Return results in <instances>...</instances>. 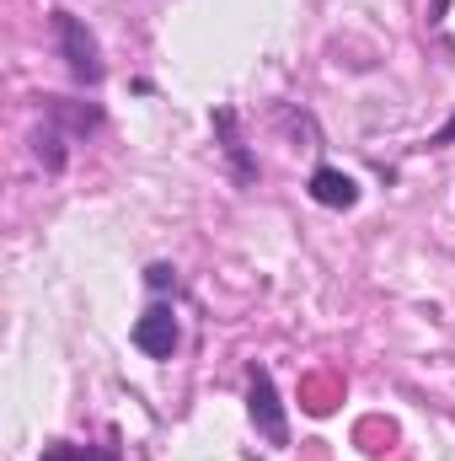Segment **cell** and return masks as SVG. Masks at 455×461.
Here are the masks:
<instances>
[{"label":"cell","mask_w":455,"mask_h":461,"mask_svg":"<svg viewBox=\"0 0 455 461\" xmlns=\"http://www.w3.org/2000/svg\"><path fill=\"white\" fill-rule=\"evenodd\" d=\"M54 38H59V54H65V65H70V76L81 81V86H97L103 81V43L92 38V27L81 22V16H70V11H54Z\"/></svg>","instance_id":"1"},{"label":"cell","mask_w":455,"mask_h":461,"mask_svg":"<svg viewBox=\"0 0 455 461\" xmlns=\"http://www.w3.org/2000/svg\"><path fill=\"white\" fill-rule=\"evenodd\" d=\"M246 413H252V424H257V435L268 440V446H290V424H284V402H279V392H273V375L268 370H257L252 365V375H246Z\"/></svg>","instance_id":"2"},{"label":"cell","mask_w":455,"mask_h":461,"mask_svg":"<svg viewBox=\"0 0 455 461\" xmlns=\"http://www.w3.org/2000/svg\"><path fill=\"white\" fill-rule=\"evenodd\" d=\"M177 317H172V306H150L139 322H134V348L139 354H150V359H172L177 354Z\"/></svg>","instance_id":"3"},{"label":"cell","mask_w":455,"mask_h":461,"mask_svg":"<svg viewBox=\"0 0 455 461\" xmlns=\"http://www.w3.org/2000/svg\"><path fill=\"white\" fill-rule=\"evenodd\" d=\"M306 194H311L322 210H353V204H359V183H353L343 167H317Z\"/></svg>","instance_id":"4"},{"label":"cell","mask_w":455,"mask_h":461,"mask_svg":"<svg viewBox=\"0 0 455 461\" xmlns=\"http://www.w3.org/2000/svg\"><path fill=\"white\" fill-rule=\"evenodd\" d=\"M49 123L70 129V134H92V129L103 123V108H86V103H65V97H54V103H49Z\"/></svg>","instance_id":"5"},{"label":"cell","mask_w":455,"mask_h":461,"mask_svg":"<svg viewBox=\"0 0 455 461\" xmlns=\"http://www.w3.org/2000/svg\"><path fill=\"white\" fill-rule=\"evenodd\" d=\"M215 129L226 134V156L236 161V183H252V177H257V167L246 161V145L236 140V113H230V108H220V113H215Z\"/></svg>","instance_id":"6"},{"label":"cell","mask_w":455,"mask_h":461,"mask_svg":"<svg viewBox=\"0 0 455 461\" xmlns=\"http://www.w3.org/2000/svg\"><path fill=\"white\" fill-rule=\"evenodd\" d=\"M32 150H38V161H43L49 172H59V167H65V129H59V123H43V129L32 134Z\"/></svg>","instance_id":"7"},{"label":"cell","mask_w":455,"mask_h":461,"mask_svg":"<svg viewBox=\"0 0 455 461\" xmlns=\"http://www.w3.org/2000/svg\"><path fill=\"white\" fill-rule=\"evenodd\" d=\"M43 461H113V451H97V446H49L43 451Z\"/></svg>","instance_id":"8"},{"label":"cell","mask_w":455,"mask_h":461,"mask_svg":"<svg viewBox=\"0 0 455 461\" xmlns=\"http://www.w3.org/2000/svg\"><path fill=\"white\" fill-rule=\"evenodd\" d=\"M145 279H150V290H166V285H177V274H172L166 263H150V268H145Z\"/></svg>","instance_id":"9"},{"label":"cell","mask_w":455,"mask_h":461,"mask_svg":"<svg viewBox=\"0 0 455 461\" xmlns=\"http://www.w3.org/2000/svg\"><path fill=\"white\" fill-rule=\"evenodd\" d=\"M445 145H455V113L445 118V123H440L434 134H429V150H445Z\"/></svg>","instance_id":"10"}]
</instances>
